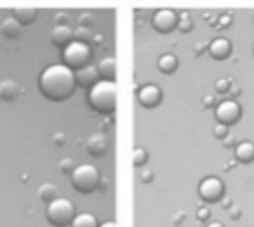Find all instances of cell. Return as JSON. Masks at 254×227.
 <instances>
[{"mask_svg":"<svg viewBox=\"0 0 254 227\" xmlns=\"http://www.w3.org/2000/svg\"><path fill=\"white\" fill-rule=\"evenodd\" d=\"M40 94L53 102H63L75 94V73L66 64H51L40 73Z\"/></svg>","mask_w":254,"mask_h":227,"instance_id":"1","label":"cell"},{"mask_svg":"<svg viewBox=\"0 0 254 227\" xmlns=\"http://www.w3.org/2000/svg\"><path fill=\"white\" fill-rule=\"evenodd\" d=\"M91 109L99 115H112L117 109V84L113 80H98L87 92Z\"/></svg>","mask_w":254,"mask_h":227,"instance_id":"2","label":"cell"},{"mask_svg":"<svg viewBox=\"0 0 254 227\" xmlns=\"http://www.w3.org/2000/svg\"><path fill=\"white\" fill-rule=\"evenodd\" d=\"M71 187L75 191L82 192V194H89V192L96 191L99 187V182H101V174L99 170L91 163H82L77 165L75 170L70 175Z\"/></svg>","mask_w":254,"mask_h":227,"instance_id":"3","label":"cell"},{"mask_svg":"<svg viewBox=\"0 0 254 227\" xmlns=\"http://www.w3.org/2000/svg\"><path fill=\"white\" fill-rule=\"evenodd\" d=\"M75 206L70 199L60 198L53 199L51 203H47L46 217L49 220V224H53L54 227H66L71 224V220L75 219Z\"/></svg>","mask_w":254,"mask_h":227,"instance_id":"4","label":"cell"},{"mask_svg":"<svg viewBox=\"0 0 254 227\" xmlns=\"http://www.w3.org/2000/svg\"><path fill=\"white\" fill-rule=\"evenodd\" d=\"M91 47L89 44L80 42V40H73L63 49V61L68 68L73 71H78L85 68L91 61Z\"/></svg>","mask_w":254,"mask_h":227,"instance_id":"5","label":"cell"},{"mask_svg":"<svg viewBox=\"0 0 254 227\" xmlns=\"http://www.w3.org/2000/svg\"><path fill=\"white\" fill-rule=\"evenodd\" d=\"M198 196L204 203H218L225 196V184L219 177H205L198 184Z\"/></svg>","mask_w":254,"mask_h":227,"instance_id":"6","label":"cell"},{"mask_svg":"<svg viewBox=\"0 0 254 227\" xmlns=\"http://www.w3.org/2000/svg\"><path fill=\"white\" fill-rule=\"evenodd\" d=\"M214 116L218 120V123H223V125L230 127L235 125L240 118H242V108L237 101L233 99H228V101H223L216 106Z\"/></svg>","mask_w":254,"mask_h":227,"instance_id":"7","label":"cell"},{"mask_svg":"<svg viewBox=\"0 0 254 227\" xmlns=\"http://www.w3.org/2000/svg\"><path fill=\"white\" fill-rule=\"evenodd\" d=\"M178 14L171 9H160L153 14L152 25L159 33H171L178 26Z\"/></svg>","mask_w":254,"mask_h":227,"instance_id":"8","label":"cell"},{"mask_svg":"<svg viewBox=\"0 0 254 227\" xmlns=\"http://www.w3.org/2000/svg\"><path fill=\"white\" fill-rule=\"evenodd\" d=\"M162 101V91L159 85H145L138 92V102L143 108H157Z\"/></svg>","mask_w":254,"mask_h":227,"instance_id":"9","label":"cell"},{"mask_svg":"<svg viewBox=\"0 0 254 227\" xmlns=\"http://www.w3.org/2000/svg\"><path fill=\"white\" fill-rule=\"evenodd\" d=\"M73 40H75V35L70 26L58 25L56 28L53 30V33H51V42H53L54 47H60V49H64V47L70 42H73Z\"/></svg>","mask_w":254,"mask_h":227,"instance_id":"10","label":"cell"},{"mask_svg":"<svg viewBox=\"0 0 254 227\" xmlns=\"http://www.w3.org/2000/svg\"><path fill=\"white\" fill-rule=\"evenodd\" d=\"M85 149L94 158H101V156H105L106 151H108V140H106L105 136H101V134H94V136L89 137L87 142H85Z\"/></svg>","mask_w":254,"mask_h":227,"instance_id":"11","label":"cell"},{"mask_svg":"<svg viewBox=\"0 0 254 227\" xmlns=\"http://www.w3.org/2000/svg\"><path fill=\"white\" fill-rule=\"evenodd\" d=\"M209 54H211L212 59L216 61H221V59H226V57L232 54V44L230 40L226 39H214L207 47Z\"/></svg>","mask_w":254,"mask_h":227,"instance_id":"12","label":"cell"},{"mask_svg":"<svg viewBox=\"0 0 254 227\" xmlns=\"http://www.w3.org/2000/svg\"><path fill=\"white\" fill-rule=\"evenodd\" d=\"M98 80H99L98 68L89 66V64L75 73V82H77V85H80V87H84V89H91Z\"/></svg>","mask_w":254,"mask_h":227,"instance_id":"13","label":"cell"},{"mask_svg":"<svg viewBox=\"0 0 254 227\" xmlns=\"http://www.w3.org/2000/svg\"><path fill=\"white\" fill-rule=\"evenodd\" d=\"M19 94V85L14 80H4L0 84V101L12 102Z\"/></svg>","mask_w":254,"mask_h":227,"instance_id":"14","label":"cell"},{"mask_svg":"<svg viewBox=\"0 0 254 227\" xmlns=\"http://www.w3.org/2000/svg\"><path fill=\"white\" fill-rule=\"evenodd\" d=\"M98 73H99V77H101L103 80H113V82H115V73H117L115 57H105V59L99 61Z\"/></svg>","mask_w":254,"mask_h":227,"instance_id":"15","label":"cell"},{"mask_svg":"<svg viewBox=\"0 0 254 227\" xmlns=\"http://www.w3.org/2000/svg\"><path fill=\"white\" fill-rule=\"evenodd\" d=\"M235 160L240 163H253L254 161V144L253 142H240L235 146Z\"/></svg>","mask_w":254,"mask_h":227,"instance_id":"16","label":"cell"},{"mask_svg":"<svg viewBox=\"0 0 254 227\" xmlns=\"http://www.w3.org/2000/svg\"><path fill=\"white\" fill-rule=\"evenodd\" d=\"M37 14H39V12H37V9L19 7V9H14V12H12V18H14L21 26H25V25H32V23L37 19Z\"/></svg>","mask_w":254,"mask_h":227,"instance_id":"17","label":"cell"},{"mask_svg":"<svg viewBox=\"0 0 254 227\" xmlns=\"http://www.w3.org/2000/svg\"><path fill=\"white\" fill-rule=\"evenodd\" d=\"M157 68H159V71L164 75L174 73V71L178 70L176 56H173V54H164V56H160L159 61H157Z\"/></svg>","mask_w":254,"mask_h":227,"instance_id":"18","label":"cell"},{"mask_svg":"<svg viewBox=\"0 0 254 227\" xmlns=\"http://www.w3.org/2000/svg\"><path fill=\"white\" fill-rule=\"evenodd\" d=\"M71 227H99L98 219L92 213H78L70 224Z\"/></svg>","mask_w":254,"mask_h":227,"instance_id":"19","label":"cell"},{"mask_svg":"<svg viewBox=\"0 0 254 227\" xmlns=\"http://www.w3.org/2000/svg\"><path fill=\"white\" fill-rule=\"evenodd\" d=\"M19 23L16 21L14 18H7L4 19V23H2V33H4L7 39H18L19 37Z\"/></svg>","mask_w":254,"mask_h":227,"instance_id":"20","label":"cell"},{"mask_svg":"<svg viewBox=\"0 0 254 227\" xmlns=\"http://www.w3.org/2000/svg\"><path fill=\"white\" fill-rule=\"evenodd\" d=\"M39 198L42 199L44 203H51L53 199L58 198V189L54 184H51V182H46V184H42L39 187Z\"/></svg>","mask_w":254,"mask_h":227,"instance_id":"21","label":"cell"},{"mask_svg":"<svg viewBox=\"0 0 254 227\" xmlns=\"http://www.w3.org/2000/svg\"><path fill=\"white\" fill-rule=\"evenodd\" d=\"M146 160H148V153H146L145 147H134V153H132V163H134V167H143V165L146 163Z\"/></svg>","mask_w":254,"mask_h":227,"instance_id":"22","label":"cell"},{"mask_svg":"<svg viewBox=\"0 0 254 227\" xmlns=\"http://www.w3.org/2000/svg\"><path fill=\"white\" fill-rule=\"evenodd\" d=\"M75 161L71 160V158H64V160H61V163H60V172L61 174H64V175H71V172L75 170Z\"/></svg>","mask_w":254,"mask_h":227,"instance_id":"23","label":"cell"},{"mask_svg":"<svg viewBox=\"0 0 254 227\" xmlns=\"http://www.w3.org/2000/svg\"><path fill=\"white\" fill-rule=\"evenodd\" d=\"M178 28H180L183 33L191 32V28H193V21L190 19V16H188V14L181 16V19H178Z\"/></svg>","mask_w":254,"mask_h":227,"instance_id":"24","label":"cell"},{"mask_svg":"<svg viewBox=\"0 0 254 227\" xmlns=\"http://www.w3.org/2000/svg\"><path fill=\"white\" fill-rule=\"evenodd\" d=\"M212 134H214V137H218V139H225V137L228 136V127L223 125V123H216L214 129H212Z\"/></svg>","mask_w":254,"mask_h":227,"instance_id":"25","label":"cell"},{"mask_svg":"<svg viewBox=\"0 0 254 227\" xmlns=\"http://www.w3.org/2000/svg\"><path fill=\"white\" fill-rule=\"evenodd\" d=\"M73 35H75V40H80V42H85V40L91 39L89 28H85V26H80L77 32H73ZM85 44H87V42H85Z\"/></svg>","mask_w":254,"mask_h":227,"instance_id":"26","label":"cell"},{"mask_svg":"<svg viewBox=\"0 0 254 227\" xmlns=\"http://www.w3.org/2000/svg\"><path fill=\"white\" fill-rule=\"evenodd\" d=\"M214 89L216 92H219V94H225V92H230V82L225 80V78H221V80H218L214 84Z\"/></svg>","mask_w":254,"mask_h":227,"instance_id":"27","label":"cell"},{"mask_svg":"<svg viewBox=\"0 0 254 227\" xmlns=\"http://www.w3.org/2000/svg\"><path fill=\"white\" fill-rule=\"evenodd\" d=\"M197 220H202V222H205V220H209V217H211V212H209L207 206H200V208H197Z\"/></svg>","mask_w":254,"mask_h":227,"instance_id":"28","label":"cell"},{"mask_svg":"<svg viewBox=\"0 0 254 227\" xmlns=\"http://www.w3.org/2000/svg\"><path fill=\"white\" fill-rule=\"evenodd\" d=\"M141 182H145V184H148V182H152L153 179V172L152 170H141Z\"/></svg>","mask_w":254,"mask_h":227,"instance_id":"29","label":"cell"},{"mask_svg":"<svg viewBox=\"0 0 254 227\" xmlns=\"http://www.w3.org/2000/svg\"><path fill=\"white\" fill-rule=\"evenodd\" d=\"M92 16L91 14H84L80 18V26H85V28H89V26H92Z\"/></svg>","mask_w":254,"mask_h":227,"instance_id":"30","label":"cell"},{"mask_svg":"<svg viewBox=\"0 0 254 227\" xmlns=\"http://www.w3.org/2000/svg\"><path fill=\"white\" fill-rule=\"evenodd\" d=\"M68 16L66 14H64V12H61V14H58L56 16V21H58V25H64V26H68L66 25V23H68Z\"/></svg>","mask_w":254,"mask_h":227,"instance_id":"31","label":"cell"},{"mask_svg":"<svg viewBox=\"0 0 254 227\" xmlns=\"http://www.w3.org/2000/svg\"><path fill=\"white\" fill-rule=\"evenodd\" d=\"M219 25H221V26H230V25H232V18H230V16H221V18H219Z\"/></svg>","mask_w":254,"mask_h":227,"instance_id":"32","label":"cell"},{"mask_svg":"<svg viewBox=\"0 0 254 227\" xmlns=\"http://www.w3.org/2000/svg\"><path fill=\"white\" fill-rule=\"evenodd\" d=\"M54 140H56L58 146H64V136H63V134H58V136H54Z\"/></svg>","mask_w":254,"mask_h":227,"instance_id":"33","label":"cell"},{"mask_svg":"<svg viewBox=\"0 0 254 227\" xmlns=\"http://www.w3.org/2000/svg\"><path fill=\"white\" fill-rule=\"evenodd\" d=\"M230 217H232L233 220L235 219H240V210H237V208H233L232 212H230Z\"/></svg>","mask_w":254,"mask_h":227,"instance_id":"34","label":"cell"},{"mask_svg":"<svg viewBox=\"0 0 254 227\" xmlns=\"http://www.w3.org/2000/svg\"><path fill=\"white\" fill-rule=\"evenodd\" d=\"M99 227H117V224L113 220H106V222L99 224Z\"/></svg>","mask_w":254,"mask_h":227,"instance_id":"35","label":"cell"},{"mask_svg":"<svg viewBox=\"0 0 254 227\" xmlns=\"http://www.w3.org/2000/svg\"><path fill=\"white\" fill-rule=\"evenodd\" d=\"M233 142H235V140H233L232 137H228V136L225 137V146H226V147H232V146H233Z\"/></svg>","mask_w":254,"mask_h":227,"instance_id":"36","label":"cell"},{"mask_svg":"<svg viewBox=\"0 0 254 227\" xmlns=\"http://www.w3.org/2000/svg\"><path fill=\"white\" fill-rule=\"evenodd\" d=\"M204 101H205L204 102L205 106H212V102H214V97H212V95H207V97H205Z\"/></svg>","mask_w":254,"mask_h":227,"instance_id":"37","label":"cell"},{"mask_svg":"<svg viewBox=\"0 0 254 227\" xmlns=\"http://www.w3.org/2000/svg\"><path fill=\"white\" fill-rule=\"evenodd\" d=\"M205 227H225V226H223L221 222H211V224H207Z\"/></svg>","mask_w":254,"mask_h":227,"instance_id":"38","label":"cell"},{"mask_svg":"<svg viewBox=\"0 0 254 227\" xmlns=\"http://www.w3.org/2000/svg\"><path fill=\"white\" fill-rule=\"evenodd\" d=\"M101 40H103V37H101V35H99V37H94V42H101Z\"/></svg>","mask_w":254,"mask_h":227,"instance_id":"39","label":"cell"}]
</instances>
